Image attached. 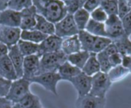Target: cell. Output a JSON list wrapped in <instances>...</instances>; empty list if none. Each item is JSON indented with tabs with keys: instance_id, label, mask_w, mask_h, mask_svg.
Instances as JSON below:
<instances>
[{
	"instance_id": "obj_1",
	"label": "cell",
	"mask_w": 131,
	"mask_h": 108,
	"mask_svg": "<svg viewBox=\"0 0 131 108\" xmlns=\"http://www.w3.org/2000/svg\"><path fill=\"white\" fill-rule=\"evenodd\" d=\"M37 14L55 24L68 13L64 2L61 0H33Z\"/></svg>"
},
{
	"instance_id": "obj_2",
	"label": "cell",
	"mask_w": 131,
	"mask_h": 108,
	"mask_svg": "<svg viewBox=\"0 0 131 108\" xmlns=\"http://www.w3.org/2000/svg\"><path fill=\"white\" fill-rule=\"evenodd\" d=\"M68 61V56L61 51L48 53L40 57V74L58 72L61 64Z\"/></svg>"
},
{
	"instance_id": "obj_3",
	"label": "cell",
	"mask_w": 131,
	"mask_h": 108,
	"mask_svg": "<svg viewBox=\"0 0 131 108\" xmlns=\"http://www.w3.org/2000/svg\"><path fill=\"white\" fill-rule=\"evenodd\" d=\"M31 83L28 80L23 78H18L17 80L12 81L9 91L5 98L14 104H18L23 98L31 92Z\"/></svg>"
},
{
	"instance_id": "obj_4",
	"label": "cell",
	"mask_w": 131,
	"mask_h": 108,
	"mask_svg": "<svg viewBox=\"0 0 131 108\" xmlns=\"http://www.w3.org/2000/svg\"><path fill=\"white\" fill-rule=\"evenodd\" d=\"M112 84L113 83L109 79L107 74L100 71L91 77V88L90 94L98 98H106Z\"/></svg>"
},
{
	"instance_id": "obj_5",
	"label": "cell",
	"mask_w": 131,
	"mask_h": 108,
	"mask_svg": "<svg viewBox=\"0 0 131 108\" xmlns=\"http://www.w3.org/2000/svg\"><path fill=\"white\" fill-rule=\"evenodd\" d=\"M62 81L61 78L58 72H48L40 74L38 76L33 78L29 81L41 85L47 91L58 96L57 86L59 81Z\"/></svg>"
},
{
	"instance_id": "obj_6",
	"label": "cell",
	"mask_w": 131,
	"mask_h": 108,
	"mask_svg": "<svg viewBox=\"0 0 131 108\" xmlns=\"http://www.w3.org/2000/svg\"><path fill=\"white\" fill-rule=\"evenodd\" d=\"M54 35L62 39L76 35L79 32L73 15L70 14H67L61 20L54 24Z\"/></svg>"
},
{
	"instance_id": "obj_7",
	"label": "cell",
	"mask_w": 131,
	"mask_h": 108,
	"mask_svg": "<svg viewBox=\"0 0 131 108\" xmlns=\"http://www.w3.org/2000/svg\"><path fill=\"white\" fill-rule=\"evenodd\" d=\"M105 31L107 37L112 40L116 41L126 35L122 20L117 15H108L107 21L104 22Z\"/></svg>"
},
{
	"instance_id": "obj_8",
	"label": "cell",
	"mask_w": 131,
	"mask_h": 108,
	"mask_svg": "<svg viewBox=\"0 0 131 108\" xmlns=\"http://www.w3.org/2000/svg\"><path fill=\"white\" fill-rule=\"evenodd\" d=\"M21 33L20 28L0 25V42L9 48L18 44L21 39Z\"/></svg>"
},
{
	"instance_id": "obj_9",
	"label": "cell",
	"mask_w": 131,
	"mask_h": 108,
	"mask_svg": "<svg viewBox=\"0 0 131 108\" xmlns=\"http://www.w3.org/2000/svg\"><path fill=\"white\" fill-rule=\"evenodd\" d=\"M40 74V57L37 55L25 57L22 78L30 81Z\"/></svg>"
},
{
	"instance_id": "obj_10",
	"label": "cell",
	"mask_w": 131,
	"mask_h": 108,
	"mask_svg": "<svg viewBox=\"0 0 131 108\" xmlns=\"http://www.w3.org/2000/svg\"><path fill=\"white\" fill-rule=\"evenodd\" d=\"M75 88L78 97L84 96L90 94L91 88V77L88 76L84 72H81L77 76L68 81Z\"/></svg>"
},
{
	"instance_id": "obj_11",
	"label": "cell",
	"mask_w": 131,
	"mask_h": 108,
	"mask_svg": "<svg viewBox=\"0 0 131 108\" xmlns=\"http://www.w3.org/2000/svg\"><path fill=\"white\" fill-rule=\"evenodd\" d=\"M61 43L62 38L55 35H48L42 42L38 45V52L37 55L41 57L45 54L59 51L61 49Z\"/></svg>"
},
{
	"instance_id": "obj_12",
	"label": "cell",
	"mask_w": 131,
	"mask_h": 108,
	"mask_svg": "<svg viewBox=\"0 0 131 108\" xmlns=\"http://www.w3.org/2000/svg\"><path fill=\"white\" fill-rule=\"evenodd\" d=\"M106 98H98L90 94L78 97L75 101V108H104Z\"/></svg>"
},
{
	"instance_id": "obj_13",
	"label": "cell",
	"mask_w": 131,
	"mask_h": 108,
	"mask_svg": "<svg viewBox=\"0 0 131 108\" xmlns=\"http://www.w3.org/2000/svg\"><path fill=\"white\" fill-rule=\"evenodd\" d=\"M21 20V12L12 10L8 8L0 12V25L19 28Z\"/></svg>"
},
{
	"instance_id": "obj_14",
	"label": "cell",
	"mask_w": 131,
	"mask_h": 108,
	"mask_svg": "<svg viewBox=\"0 0 131 108\" xmlns=\"http://www.w3.org/2000/svg\"><path fill=\"white\" fill-rule=\"evenodd\" d=\"M21 20L20 24L21 30H32L35 29L36 25V15L37 12L35 6L32 5L31 7L25 8L21 12Z\"/></svg>"
},
{
	"instance_id": "obj_15",
	"label": "cell",
	"mask_w": 131,
	"mask_h": 108,
	"mask_svg": "<svg viewBox=\"0 0 131 108\" xmlns=\"http://www.w3.org/2000/svg\"><path fill=\"white\" fill-rule=\"evenodd\" d=\"M8 56L15 68L18 78H21L23 76V64L25 57L19 51L17 45L8 48Z\"/></svg>"
},
{
	"instance_id": "obj_16",
	"label": "cell",
	"mask_w": 131,
	"mask_h": 108,
	"mask_svg": "<svg viewBox=\"0 0 131 108\" xmlns=\"http://www.w3.org/2000/svg\"><path fill=\"white\" fill-rule=\"evenodd\" d=\"M0 77L11 81L18 79L15 68L8 55L0 58Z\"/></svg>"
},
{
	"instance_id": "obj_17",
	"label": "cell",
	"mask_w": 131,
	"mask_h": 108,
	"mask_svg": "<svg viewBox=\"0 0 131 108\" xmlns=\"http://www.w3.org/2000/svg\"><path fill=\"white\" fill-rule=\"evenodd\" d=\"M81 50V46L78 35L62 39L61 51L64 52L67 56L78 52Z\"/></svg>"
},
{
	"instance_id": "obj_18",
	"label": "cell",
	"mask_w": 131,
	"mask_h": 108,
	"mask_svg": "<svg viewBox=\"0 0 131 108\" xmlns=\"http://www.w3.org/2000/svg\"><path fill=\"white\" fill-rule=\"evenodd\" d=\"M81 72V69L74 66L68 61H65L63 64H61L58 70V73L61 78L62 81H68L72 78L77 76Z\"/></svg>"
},
{
	"instance_id": "obj_19",
	"label": "cell",
	"mask_w": 131,
	"mask_h": 108,
	"mask_svg": "<svg viewBox=\"0 0 131 108\" xmlns=\"http://www.w3.org/2000/svg\"><path fill=\"white\" fill-rule=\"evenodd\" d=\"M78 35V38L81 43V50L91 53L97 37L90 34L85 30L79 31Z\"/></svg>"
},
{
	"instance_id": "obj_20",
	"label": "cell",
	"mask_w": 131,
	"mask_h": 108,
	"mask_svg": "<svg viewBox=\"0 0 131 108\" xmlns=\"http://www.w3.org/2000/svg\"><path fill=\"white\" fill-rule=\"evenodd\" d=\"M35 29L47 35H54V24L47 20L43 16L36 15V25Z\"/></svg>"
},
{
	"instance_id": "obj_21",
	"label": "cell",
	"mask_w": 131,
	"mask_h": 108,
	"mask_svg": "<svg viewBox=\"0 0 131 108\" xmlns=\"http://www.w3.org/2000/svg\"><path fill=\"white\" fill-rule=\"evenodd\" d=\"M81 71L89 77H92L101 71V68L97 58L96 53H91L88 60L87 61L86 64L81 69Z\"/></svg>"
},
{
	"instance_id": "obj_22",
	"label": "cell",
	"mask_w": 131,
	"mask_h": 108,
	"mask_svg": "<svg viewBox=\"0 0 131 108\" xmlns=\"http://www.w3.org/2000/svg\"><path fill=\"white\" fill-rule=\"evenodd\" d=\"M91 53L86 51L81 50L78 52L72 54L68 56V61L73 64L74 66L78 68L79 69H82L86 64L87 61L90 57Z\"/></svg>"
},
{
	"instance_id": "obj_23",
	"label": "cell",
	"mask_w": 131,
	"mask_h": 108,
	"mask_svg": "<svg viewBox=\"0 0 131 108\" xmlns=\"http://www.w3.org/2000/svg\"><path fill=\"white\" fill-rule=\"evenodd\" d=\"M48 35H45L35 29L32 30H22L21 33V39L24 41H31L35 44L39 45Z\"/></svg>"
},
{
	"instance_id": "obj_24",
	"label": "cell",
	"mask_w": 131,
	"mask_h": 108,
	"mask_svg": "<svg viewBox=\"0 0 131 108\" xmlns=\"http://www.w3.org/2000/svg\"><path fill=\"white\" fill-rule=\"evenodd\" d=\"M130 73V70L121 64L116 67H113L107 73V75L112 83H116L127 78Z\"/></svg>"
},
{
	"instance_id": "obj_25",
	"label": "cell",
	"mask_w": 131,
	"mask_h": 108,
	"mask_svg": "<svg viewBox=\"0 0 131 108\" xmlns=\"http://www.w3.org/2000/svg\"><path fill=\"white\" fill-rule=\"evenodd\" d=\"M73 18L78 30H84L91 19V13L84 8H81L73 15Z\"/></svg>"
},
{
	"instance_id": "obj_26",
	"label": "cell",
	"mask_w": 131,
	"mask_h": 108,
	"mask_svg": "<svg viewBox=\"0 0 131 108\" xmlns=\"http://www.w3.org/2000/svg\"><path fill=\"white\" fill-rule=\"evenodd\" d=\"M84 30L97 37H107L104 23L96 21L91 18L89 20Z\"/></svg>"
},
{
	"instance_id": "obj_27",
	"label": "cell",
	"mask_w": 131,
	"mask_h": 108,
	"mask_svg": "<svg viewBox=\"0 0 131 108\" xmlns=\"http://www.w3.org/2000/svg\"><path fill=\"white\" fill-rule=\"evenodd\" d=\"M18 48L24 57L35 55L38 52V45L32 43L31 41H24L20 39L17 44Z\"/></svg>"
},
{
	"instance_id": "obj_28",
	"label": "cell",
	"mask_w": 131,
	"mask_h": 108,
	"mask_svg": "<svg viewBox=\"0 0 131 108\" xmlns=\"http://www.w3.org/2000/svg\"><path fill=\"white\" fill-rule=\"evenodd\" d=\"M18 104L23 108H44L41 103L40 98L31 92L23 98Z\"/></svg>"
},
{
	"instance_id": "obj_29",
	"label": "cell",
	"mask_w": 131,
	"mask_h": 108,
	"mask_svg": "<svg viewBox=\"0 0 131 108\" xmlns=\"http://www.w3.org/2000/svg\"><path fill=\"white\" fill-rule=\"evenodd\" d=\"M113 42H114L118 49V52L123 57L131 55V41L127 35Z\"/></svg>"
},
{
	"instance_id": "obj_30",
	"label": "cell",
	"mask_w": 131,
	"mask_h": 108,
	"mask_svg": "<svg viewBox=\"0 0 131 108\" xmlns=\"http://www.w3.org/2000/svg\"><path fill=\"white\" fill-rule=\"evenodd\" d=\"M33 0H8V8L18 12H21L25 8L33 5Z\"/></svg>"
},
{
	"instance_id": "obj_31",
	"label": "cell",
	"mask_w": 131,
	"mask_h": 108,
	"mask_svg": "<svg viewBox=\"0 0 131 108\" xmlns=\"http://www.w3.org/2000/svg\"><path fill=\"white\" fill-rule=\"evenodd\" d=\"M97 58L100 64L101 71L107 74L112 68V66L109 60V56L105 53L104 51H103L97 54Z\"/></svg>"
},
{
	"instance_id": "obj_32",
	"label": "cell",
	"mask_w": 131,
	"mask_h": 108,
	"mask_svg": "<svg viewBox=\"0 0 131 108\" xmlns=\"http://www.w3.org/2000/svg\"><path fill=\"white\" fill-rule=\"evenodd\" d=\"M100 6L108 15H117V0H101Z\"/></svg>"
},
{
	"instance_id": "obj_33",
	"label": "cell",
	"mask_w": 131,
	"mask_h": 108,
	"mask_svg": "<svg viewBox=\"0 0 131 108\" xmlns=\"http://www.w3.org/2000/svg\"><path fill=\"white\" fill-rule=\"evenodd\" d=\"M112 42V40L107 37H97L94 45L92 53H99L105 50V48Z\"/></svg>"
},
{
	"instance_id": "obj_34",
	"label": "cell",
	"mask_w": 131,
	"mask_h": 108,
	"mask_svg": "<svg viewBox=\"0 0 131 108\" xmlns=\"http://www.w3.org/2000/svg\"><path fill=\"white\" fill-rule=\"evenodd\" d=\"M107 18L108 15L101 6H99L98 8H97L96 9L91 12V18L98 22L104 23L107 21Z\"/></svg>"
},
{
	"instance_id": "obj_35",
	"label": "cell",
	"mask_w": 131,
	"mask_h": 108,
	"mask_svg": "<svg viewBox=\"0 0 131 108\" xmlns=\"http://www.w3.org/2000/svg\"><path fill=\"white\" fill-rule=\"evenodd\" d=\"M131 10V6L127 0H117V15L122 19Z\"/></svg>"
},
{
	"instance_id": "obj_36",
	"label": "cell",
	"mask_w": 131,
	"mask_h": 108,
	"mask_svg": "<svg viewBox=\"0 0 131 108\" xmlns=\"http://www.w3.org/2000/svg\"><path fill=\"white\" fill-rule=\"evenodd\" d=\"M67 13L70 15H74L78 10L83 8L82 5L78 0H68L64 2Z\"/></svg>"
},
{
	"instance_id": "obj_37",
	"label": "cell",
	"mask_w": 131,
	"mask_h": 108,
	"mask_svg": "<svg viewBox=\"0 0 131 108\" xmlns=\"http://www.w3.org/2000/svg\"><path fill=\"white\" fill-rule=\"evenodd\" d=\"M12 84V81L6 80L2 77H0V98H6L10 87Z\"/></svg>"
},
{
	"instance_id": "obj_38",
	"label": "cell",
	"mask_w": 131,
	"mask_h": 108,
	"mask_svg": "<svg viewBox=\"0 0 131 108\" xmlns=\"http://www.w3.org/2000/svg\"><path fill=\"white\" fill-rule=\"evenodd\" d=\"M121 20H122L125 33L128 37H130L131 35V10L130 12L127 15H126Z\"/></svg>"
},
{
	"instance_id": "obj_39",
	"label": "cell",
	"mask_w": 131,
	"mask_h": 108,
	"mask_svg": "<svg viewBox=\"0 0 131 108\" xmlns=\"http://www.w3.org/2000/svg\"><path fill=\"white\" fill-rule=\"evenodd\" d=\"M101 4V0H86L83 8L88 12H93L94 9L98 8Z\"/></svg>"
},
{
	"instance_id": "obj_40",
	"label": "cell",
	"mask_w": 131,
	"mask_h": 108,
	"mask_svg": "<svg viewBox=\"0 0 131 108\" xmlns=\"http://www.w3.org/2000/svg\"><path fill=\"white\" fill-rule=\"evenodd\" d=\"M109 60L111 62V64L113 67H116L118 65L122 64V61H123V56L119 53H115L111 56H109Z\"/></svg>"
},
{
	"instance_id": "obj_41",
	"label": "cell",
	"mask_w": 131,
	"mask_h": 108,
	"mask_svg": "<svg viewBox=\"0 0 131 108\" xmlns=\"http://www.w3.org/2000/svg\"><path fill=\"white\" fill-rule=\"evenodd\" d=\"M105 53L108 55V56H111L115 53H117L118 52V49L116 46V45L114 44V42H111L104 50Z\"/></svg>"
},
{
	"instance_id": "obj_42",
	"label": "cell",
	"mask_w": 131,
	"mask_h": 108,
	"mask_svg": "<svg viewBox=\"0 0 131 108\" xmlns=\"http://www.w3.org/2000/svg\"><path fill=\"white\" fill-rule=\"evenodd\" d=\"M0 108H14V104L5 98H0Z\"/></svg>"
},
{
	"instance_id": "obj_43",
	"label": "cell",
	"mask_w": 131,
	"mask_h": 108,
	"mask_svg": "<svg viewBox=\"0 0 131 108\" xmlns=\"http://www.w3.org/2000/svg\"><path fill=\"white\" fill-rule=\"evenodd\" d=\"M122 65L127 68L128 70H130V71L131 72V55L123 57Z\"/></svg>"
},
{
	"instance_id": "obj_44",
	"label": "cell",
	"mask_w": 131,
	"mask_h": 108,
	"mask_svg": "<svg viewBox=\"0 0 131 108\" xmlns=\"http://www.w3.org/2000/svg\"><path fill=\"white\" fill-rule=\"evenodd\" d=\"M8 48L5 45L0 42V58L8 55Z\"/></svg>"
},
{
	"instance_id": "obj_45",
	"label": "cell",
	"mask_w": 131,
	"mask_h": 108,
	"mask_svg": "<svg viewBox=\"0 0 131 108\" xmlns=\"http://www.w3.org/2000/svg\"><path fill=\"white\" fill-rule=\"evenodd\" d=\"M8 0H0V12L8 8Z\"/></svg>"
},
{
	"instance_id": "obj_46",
	"label": "cell",
	"mask_w": 131,
	"mask_h": 108,
	"mask_svg": "<svg viewBox=\"0 0 131 108\" xmlns=\"http://www.w3.org/2000/svg\"><path fill=\"white\" fill-rule=\"evenodd\" d=\"M81 5H82V6H84V3H85V2H86V0H78Z\"/></svg>"
},
{
	"instance_id": "obj_47",
	"label": "cell",
	"mask_w": 131,
	"mask_h": 108,
	"mask_svg": "<svg viewBox=\"0 0 131 108\" xmlns=\"http://www.w3.org/2000/svg\"><path fill=\"white\" fill-rule=\"evenodd\" d=\"M14 108H23V107H21V106H19L18 104H14Z\"/></svg>"
},
{
	"instance_id": "obj_48",
	"label": "cell",
	"mask_w": 131,
	"mask_h": 108,
	"mask_svg": "<svg viewBox=\"0 0 131 108\" xmlns=\"http://www.w3.org/2000/svg\"><path fill=\"white\" fill-rule=\"evenodd\" d=\"M127 2L129 3V5H130L131 6V0H127Z\"/></svg>"
},
{
	"instance_id": "obj_49",
	"label": "cell",
	"mask_w": 131,
	"mask_h": 108,
	"mask_svg": "<svg viewBox=\"0 0 131 108\" xmlns=\"http://www.w3.org/2000/svg\"><path fill=\"white\" fill-rule=\"evenodd\" d=\"M62 2H65V1H68V0H61Z\"/></svg>"
}]
</instances>
